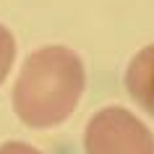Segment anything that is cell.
Segmentation results:
<instances>
[{"mask_svg":"<svg viewBox=\"0 0 154 154\" xmlns=\"http://www.w3.org/2000/svg\"><path fill=\"white\" fill-rule=\"evenodd\" d=\"M84 86V63L71 47H39L26 57L13 86V110L29 128H55L73 115Z\"/></svg>","mask_w":154,"mask_h":154,"instance_id":"1","label":"cell"},{"mask_svg":"<svg viewBox=\"0 0 154 154\" xmlns=\"http://www.w3.org/2000/svg\"><path fill=\"white\" fill-rule=\"evenodd\" d=\"M0 154H42V152L34 149L32 144H24V141H8L0 146Z\"/></svg>","mask_w":154,"mask_h":154,"instance_id":"5","label":"cell"},{"mask_svg":"<svg viewBox=\"0 0 154 154\" xmlns=\"http://www.w3.org/2000/svg\"><path fill=\"white\" fill-rule=\"evenodd\" d=\"M13 57H16V39H13V34L5 26L0 24V84L5 81L11 65H13Z\"/></svg>","mask_w":154,"mask_h":154,"instance_id":"4","label":"cell"},{"mask_svg":"<svg viewBox=\"0 0 154 154\" xmlns=\"http://www.w3.org/2000/svg\"><path fill=\"white\" fill-rule=\"evenodd\" d=\"M125 89L144 112L154 118V45L138 50L125 71Z\"/></svg>","mask_w":154,"mask_h":154,"instance_id":"3","label":"cell"},{"mask_svg":"<svg viewBox=\"0 0 154 154\" xmlns=\"http://www.w3.org/2000/svg\"><path fill=\"white\" fill-rule=\"evenodd\" d=\"M86 154H154V136L125 107L94 112L84 133Z\"/></svg>","mask_w":154,"mask_h":154,"instance_id":"2","label":"cell"}]
</instances>
